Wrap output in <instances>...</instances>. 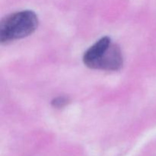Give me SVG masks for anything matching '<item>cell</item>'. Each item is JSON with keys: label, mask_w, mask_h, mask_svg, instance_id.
<instances>
[{"label": "cell", "mask_w": 156, "mask_h": 156, "mask_svg": "<svg viewBox=\"0 0 156 156\" xmlns=\"http://www.w3.org/2000/svg\"><path fill=\"white\" fill-rule=\"evenodd\" d=\"M83 62L93 69L118 71L123 66V58L119 46L109 37H103L85 52Z\"/></svg>", "instance_id": "cell-1"}, {"label": "cell", "mask_w": 156, "mask_h": 156, "mask_svg": "<svg viewBox=\"0 0 156 156\" xmlns=\"http://www.w3.org/2000/svg\"><path fill=\"white\" fill-rule=\"evenodd\" d=\"M38 23L37 15L30 10L7 15L0 23V42L7 44L29 36L37 28Z\"/></svg>", "instance_id": "cell-2"}, {"label": "cell", "mask_w": 156, "mask_h": 156, "mask_svg": "<svg viewBox=\"0 0 156 156\" xmlns=\"http://www.w3.org/2000/svg\"><path fill=\"white\" fill-rule=\"evenodd\" d=\"M69 102V98L65 96H59L53 99L51 102L52 106L56 108H62L68 105Z\"/></svg>", "instance_id": "cell-3"}]
</instances>
